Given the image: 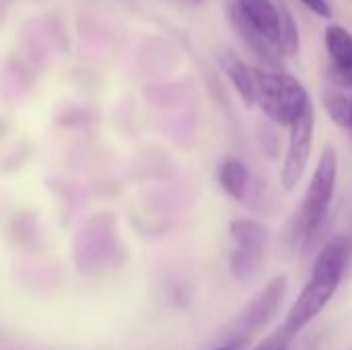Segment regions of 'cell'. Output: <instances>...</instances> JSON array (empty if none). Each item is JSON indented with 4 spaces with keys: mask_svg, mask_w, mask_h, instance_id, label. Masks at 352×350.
Segmentation results:
<instances>
[{
    "mask_svg": "<svg viewBox=\"0 0 352 350\" xmlns=\"http://www.w3.org/2000/svg\"><path fill=\"white\" fill-rule=\"evenodd\" d=\"M231 237L235 241V250L250 252V254H262L268 241V231L258 221H233L231 223Z\"/></svg>",
    "mask_w": 352,
    "mask_h": 350,
    "instance_id": "obj_11",
    "label": "cell"
},
{
    "mask_svg": "<svg viewBox=\"0 0 352 350\" xmlns=\"http://www.w3.org/2000/svg\"><path fill=\"white\" fill-rule=\"evenodd\" d=\"M210 350H248V347L237 344V342H219L214 349H210Z\"/></svg>",
    "mask_w": 352,
    "mask_h": 350,
    "instance_id": "obj_17",
    "label": "cell"
},
{
    "mask_svg": "<svg viewBox=\"0 0 352 350\" xmlns=\"http://www.w3.org/2000/svg\"><path fill=\"white\" fill-rule=\"evenodd\" d=\"M326 47L330 54V83L336 89H352V35L342 25L326 29Z\"/></svg>",
    "mask_w": 352,
    "mask_h": 350,
    "instance_id": "obj_7",
    "label": "cell"
},
{
    "mask_svg": "<svg viewBox=\"0 0 352 350\" xmlns=\"http://www.w3.org/2000/svg\"><path fill=\"white\" fill-rule=\"evenodd\" d=\"M254 74V103L276 124L293 126L295 120L311 103L305 87L283 70L252 68Z\"/></svg>",
    "mask_w": 352,
    "mask_h": 350,
    "instance_id": "obj_3",
    "label": "cell"
},
{
    "mask_svg": "<svg viewBox=\"0 0 352 350\" xmlns=\"http://www.w3.org/2000/svg\"><path fill=\"white\" fill-rule=\"evenodd\" d=\"M351 258L352 237L349 235H338L320 250L309 281L301 289L285 324L280 326L291 340L326 309L344 278Z\"/></svg>",
    "mask_w": 352,
    "mask_h": 350,
    "instance_id": "obj_1",
    "label": "cell"
},
{
    "mask_svg": "<svg viewBox=\"0 0 352 350\" xmlns=\"http://www.w3.org/2000/svg\"><path fill=\"white\" fill-rule=\"evenodd\" d=\"M287 293V278L276 276L270 281L245 307L243 311L225 328L221 342H237L243 347H252L256 336L268 328V324L276 318L283 307Z\"/></svg>",
    "mask_w": 352,
    "mask_h": 350,
    "instance_id": "obj_4",
    "label": "cell"
},
{
    "mask_svg": "<svg viewBox=\"0 0 352 350\" xmlns=\"http://www.w3.org/2000/svg\"><path fill=\"white\" fill-rule=\"evenodd\" d=\"M338 177V157L332 146H326L318 167L311 175L307 194L293 221V243L305 254L320 243V231H324Z\"/></svg>",
    "mask_w": 352,
    "mask_h": 350,
    "instance_id": "obj_2",
    "label": "cell"
},
{
    "mask_svg": "<svg viewBox=\"0 0 352 350\" xmlns=\"http://www.w3.org/2000/svg\"><path fill=\"white\" fill-rule=\"evenodd\" d=\"M324 105L330 113V118L349 128V116H351V97H346L344 93H340V89L336 87H328L324 93Z\"/></svg>",
    "mask_w": 352,
    "mask_h": 350,
    "instance_id": "obj_13",
    "label": "cell"
},
{
    "mask_svg": "<svg viewBox=\"0 0 352 350\" xmlns=\"http://www.w3.org/2000/svg\"><path fill=\"white\" fill-rule=\"evenodd\" d=\"M248 17L254 21L262 33H266L278 47V35H280V17L283 8L274 0H233ZM280 50V47H278Z\"/></svg>",
    "mask_w": 352,
    "mask_h": 350,
    "instance_id": "obj_8",
    "label": "cell"
},
{
    "mask_svg": "<svg viewBox=\"0 0 352 350\" xmlns=\"http://www.w3.org/2000/svg\"><path fill=\"white\" fill-rule=\"evenodd\" d=\"M351 350H352V349H351Z\"/></svg>",
    "mask_w": 352,
    "mask_h": 350,
    "instance_id": "obj_19",
    "label": "cell"
},
{
    "mask_svg": "<svg viewBox=\"0 0 352 350\" xmlns=\"http://www.w3.org/2000/svg\"><path fill=\"white\" fill-rule=\"evenodd\" d=\"M262 254H250V252H241V250H233L231 252V272L237 281L241 283H250L258 276L260 266H262Z\"/></svg>",
    "mask_w": 352,
    "mask_h": 350,
    "instance_id": "obj_12",
    "label": "cell"
},
{
    "mask_svg": "<svg viewBox=\"0 0 352 350\" xmlns=\"http://www.w3.org/2000/svg\"><path fill=\"white\" fill-rule=\"evenodd\" d=\"M229 21H231V25H233V29H235V33L239 35V39L245 43V47L266 66V70H276V68H280V58H283V54H280V50L276 47V43L266 35V33H262L260 31V27L254 23V21H250V17L235 4V2H231L229 4Z\"/></svg>",
    "mask_w": 352,
    "mask_h": 350,
    "instance_id": "obj_6",
    "label": "cell"
},
{
    "mask_svg": "<svg viewBox=\"0 0 352 350\" xmlns=\"http://www.w3.org/2000/svg\"><path fill=\"white\" fill-rule=\"evenodd\" d=\"M305 6H309L320 17H332V4L330 0H301Z\"/></svg>",
    "mask_w": 352,
    "mask_h": 350,
    "instance_id": "obj_16",
    "label": "cell"
},
{
    "mask_svg": "<svg viewBox=\"0 0 352 350\" xmlns=\"http://www.w3.org/2000/svg\"><path fill=\"white\" fill-rule=\"evenodd\" d=\"M314 126H316V111H314V103H309L305 111L291 126L289 149H287L283 173H280V182L285 190H293L303 179L305 167L311 157V146H314Z\"/></svg>",
    "mask_w": 352,
    "mask_h": 350,
    "instance_id": "obj_5",
    "label": "cell"
},
{
    "mask_svg": "<svg viewBox=\"0 0 352 350\" xmlns=\"http://www.w3.org/2000/svg\"><path fill=\"white\" fill-rule=\"evenodd\" d=\"M278 47L283 56H295L299 52V29H297L293 14L287 8H283V17H280Z\"/></svg>",
    "mask_w": 352,
    "mask_h": 350,
    "instance_id": "obj_14",
    "label": "cell"
},
{
    "mask_svg": "<svg viewBox=\"0 0 352 350\" xmlns=\"http://www.w3.org/2000/svg\"><path fill=\"white\" fill-rule=\"evenodd\" d=\"M219 184L233 200H245L250 194L252 177L243 161L231 157L219 165Z\"/></svg>",
    "mask_w": 352,
    "mask_h": 350,
    "instance_id": "obj_10",
    "label": "cell"
},
{
    "mask_svg": "<svg viewBox=\"0 0 352 350\" xmlns=\"http://www.w3.org/2000/svg\"><path fill=\"white\" fill-rule=\"evenodd\" d=\"M219 64L223 72L233 83L239 97L245 101V105H254V74L252 68L233 52V50H219Z\"/></svg>",
    "mask_w": 352,
    "mask_h": 350,
    "instance_id": "obj_9",
    "label": "cell"
},
{
    "mask_svg": "<svg viewBox=\"0 0 352 350\" xmlns=\"http://www.w3.org/2000/svg\"><path fill=\"white\" fill-rule=\"evenodd\" d=\"M349 130L352 132V97H351V116H349Z\"/></svg>",
    "mask_w": 352,
    "mask_h": 350,
    "instance_id": "obj_18",
    "label": "cell"
},
{
    "mask_svg": "<svg viewBox=\"0 0 352 350\" xmlns=\"http://www.w3.org/2000/svg\"><path fill=\"white\" fill-rule=\"evenodd\" d=\"M289 342H291V338L278 328L274 334H270L266 340H262L258 347H250L248 350H287L289 349Z\"/></svg>",
    "mask_w": 352,
    "mask_h": 350,
    "instance_id": "obj_15",
    "label": "cell"
}]
</instances>
